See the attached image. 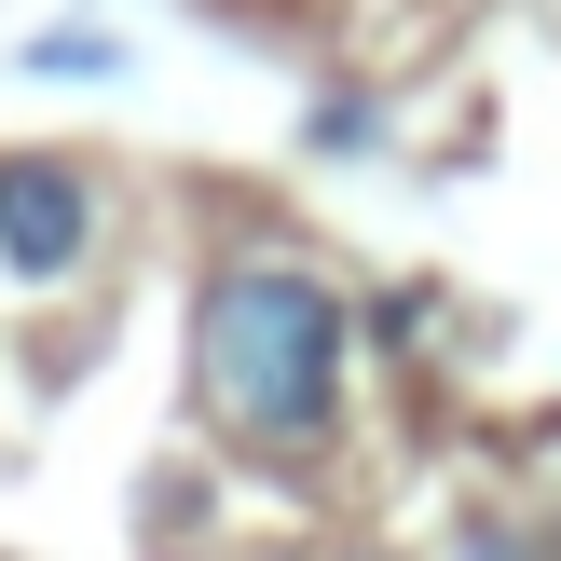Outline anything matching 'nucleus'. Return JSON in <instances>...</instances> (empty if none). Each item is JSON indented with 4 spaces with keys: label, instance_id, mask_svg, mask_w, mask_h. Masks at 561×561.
Segmentation results:
<instances>
[{
    "label": "nucleus",
    "instance_id": "f257e3e1",
    "mask_svg": "<svg viewBox=\"0 0 561 561\" xmlns=\"http://www.w3.org/2000/svg\"><path fill=\"white\" fill-rule=\"evenodd\" d=\"M192 370H206V411L261 453H316L343 425V301L301 261H233L192 316Z\"/></svg>",
    "mask_w": 561,
    "mask_h": 561
},
{
    "label": "nucleus",
    "instance_id": "7ed1b4c3",
    "mask_svg": "<svg viewBox=\"0 0 561 561\" xmlns=\"http://www.w3.org/2000/svg\"><path fill=\"white\" fill-rule=\"evenodd\" d=\"M453 561H548V548L520 535V520H466V548H453Z\"/></svg>",
    "mask_w": 561,
    "mask_h": 561
},
{
    "label": "nucleus",
    "instance_id": "f03ea898",
    "mask_svg": "<svg viewBox=\"0 0 561 561\" xmlns=\"http://www.w3.org/2000/svg\"><path fill=\"white\" fill-rule=\"evenodd\" d=\"M82 247H96V179L82 164H0V274L55 288V274H82Z\"/></svg>",
    "mask_w": 561,
    "mask_h": 561
}]
</instances>
